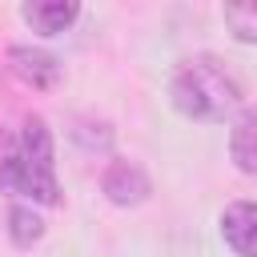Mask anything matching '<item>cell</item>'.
Listing matches in <instances>:
<instances>
[{
    "mask_svg": "<svg viewBox=\"0 0 257 257\" xmlns=\"http://www.w3.org/2000/svg\"><path fill=\"white\" fill-rule=\"evenodd\" d=\"M0 185L40 205L60 201L52 169V137L40 116H24L16 133H0Z\"/></svg>",
    "mask_w": 257,
    "mask_h": 257,
    "instance_id": "obj_1",
    "label": "cell"
},
{
    "mask_svg": "<svg viewBox=\"0 0 257 257\" xmlns=\"http://www.w3.org/2000/svg\"><path fill=\"white\" fill-rule=\"evenodd\" d=\"M241 100V88L237 80L217 64V60H189L177 76H173V104L185 112V116H197V120H217L225 116L233 104Z\"/></svg>",
    "mask_w": 257,
    "mask_h": 257,
    "instance_id": "obj_2",
    "label": "cell"
},
{
    "mask_svg": "<svg viewBox=\"0 0 257 257\" xmlns=\"http://www.w3.org/2000/svg\"><path fill=\"white\" fill-rule=\"evenodd\" d=\"M221 233L237 257H257V201H237L221 213Z\"/></svg>",
    "mask_w": 257,
    "mask_h": 257,
    "instance_id": "obj_3",
    "label": "cell"
},
{
    "mask_svg": "<svg viewBox=\"0 0 257 257\" xmlns=\"http://www.w3.org/2000/svg\"><path fill=\"white\" fill-rule=\"evenodd\" d=\"M8 64H12V72H16L24 84H32V88H52V84L60 80L56 56H48V52H40V48L16 44V48L8 52Z\"/></svg>",
    "mask_w": 257,
    "mask_h": 257,
    "instance_id": "obj_4",
    "label": "cell"
},
{
    "mask_svg": "<svg viewBox=\"0 0 257 257\" xmlns=\"http://www.w3.org/2000/svg\"><path fill=\"white\" fill-rule=\"evenodd\" d=\"M104 193H108V201H116V205H137V201H145V193H149V177H145L141 165H133V161H112V165L104 169Z\"/></svg>",
    "mask_w": 257,
    "mask_h": 257,
    "instance_id": "obj_5",
    "label": "cell"
},
{
    "mask_svg": "<svg viewBox=\"0 0 257 257\" xmlns=\"http://www.w3.org/2000/svg\"><path fill=\"white\" fill-rule=\"evenodd\" d=\"M76 4L72 0H36V4H24V20L36 28V32H44V36H56V32H64L72 20H76Z\"/></svg>",
    "mask_w": 257,
    "mask_h": 257,
    "instance_id": "obj_6",
    "label": "cell"
},
{
    "mask_svg": "<svg viewBox=\"0 0 257 257\" xmlns=\"http://www.w3.org/2000/svg\"><path fill=\"white\" fill-rule=\"evenodd\" d=\"M229 149H233L237 169L249 173V177H257V108H249V112L233 124V141H229Z\"/></svg>",
    "mask_w": 257,
    "mask_h": 257,
    "instance_id": "obj_7",
    "label": "cell"
},
{
    "mask_svg": "<svg viewBox=\"0 0 257 257\" xmlns=\"http://www.w3.org/2000/svg\"><path fill=\"white\" fill-rule=\"evenodd\" d=\"M225 24L233 28L237 40H257V0H245V4H229L225 8Z\"/></svg>",
    "mask_w": 257,
    "mask_h": 257,
    "instance_id": "obj_8",
    "label": "cell"
},
{
    "mask_svg": "<svg viewBox=\"0 0 257 257\" xmlns=\"http://www.w3.org/2000/svg\"><path fill=\"white\" fill-rule=\"evenodd\" d=\"M8 221H12V241H16V245H32V241L44 233L40 217H36V213H28V209H12V213H8Z\"/></svg>",
    "mask_w": 257,
    "mask_h": 257,
    "instance_id": "obj_9",
    "label": "cell"
}]
</instances>
